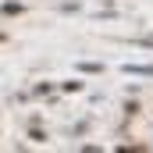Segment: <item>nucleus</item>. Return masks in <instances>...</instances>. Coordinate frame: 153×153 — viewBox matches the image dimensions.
<instances>
[{
  "mask_svg": "<svg viewBox=\"0 0 153 153\" xmlns=\"http://www.w3.org/2000/svg\"><path fill=\"white\" fill-rule=\"evenodd\" d=\"M125 71H128V75H146V78H153V64H132V61H128Z\"/></svg>",
  "mask_w": 153,
  "mask_h": 153,
  "instance_id": "1",
  "label": "nucleus"
},
{
  "mask_svg": "<svg viewBox=\"0 0 153 153\" xmlns=\"http://www.w3.org/2000/svg\"><path fill=\"white\" fill-rule=\"evenodd\" d=\"M0 11H4V14H7V18H14V14H22V11H25V7H22V4H18V0H7V4H4V7H0Z\"/></svg>",
  "mask_w": 153,
  "mask_h": 153,
  "instance_id": "2",
  "label": "nucleus"
},
{
  "mask_svg": "<svg viewBox=\"0 0 153 153\" xmlns=\"http://www.w3.org/2000/svg\"><path fill=\"white\" fill-rule=\"evenodd\" d=\"M78 71H85V75H96V71H103V64H96V61H82V64H78Z\"/></svg>",
  "mask_w": 153,
  "mask_h": 153,
  "instance_id": "3",
  "label": "nucleus"
},
{
  "mask_svg": "<svg viewBox=\"0 0 153 153\" xmlns=\"http://www.w3.org/2000/svg\"><path fill=\"white\" fill-rule=\"evenodd\" d=\"M64 93H82V82H78V78L75 82H64Z\"/></svg>",
  "mask_w": 153,
  "mask_h": 153,
  "instance_id": "4",
  "label": "nucleus"
},
{
  "mask_svg": "<svg viewBox=\"0 0 153 153\" xmlns=\"http://www.w3.org/2000/svg\"><path fill=\"white\" fill-rule=\"evenodd\" d=\"M139 43H143V46H153V36H143Z\"/></svg>",
  "mask_w": 153,
  "mask_h": 153,
  "instance_id": "5",
  "label": "nucleus"
},
{
  "mask_svg": "<svg viewBox=\"0 0 153 153\" xmlns=\"http://www.w3.org/2000/svg\"><path fill=\"white\" fill-rule=\"evenodd\" d=\"M4 39H7V36H4V32H0V43H4Z\"/></svg>",
  "mask_w": 153,
  "mask_h": 153,
  "instance_id": "6",
  "label": "nucleus"
}]
</instances>
